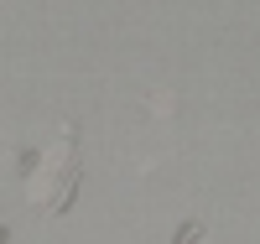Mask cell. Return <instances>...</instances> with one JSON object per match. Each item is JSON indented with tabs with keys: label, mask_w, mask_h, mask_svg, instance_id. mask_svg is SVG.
Masks as SVG:
<instances>
[]
</instances>
